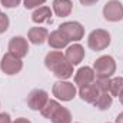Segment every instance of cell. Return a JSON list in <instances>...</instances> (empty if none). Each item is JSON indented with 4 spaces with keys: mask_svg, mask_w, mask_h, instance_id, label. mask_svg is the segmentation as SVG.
Wrapping results in <instances>:
<instances>
[{
    "mask_svg": "<svg viewBox=\"0 0 123 123\" xmlns=\"http://www.w3.org/2000/svg\"><path fill=\"white\" fill-rule=\"evenodd\" d=\"M103 16L109 22H119L123 19V6L119 0H110L103 7Z\"/></svg>",
    "mask_w": 123,
    "mask_h": 123,
    "instance_id": "52a82bcc",
    "label": "cell"
},
{
    "mask_svg": "<svg viewBox=\"0 0 123 123\" xmlns=\"http://www.w3.org/2000/svg\"><path fill=\"white\" fill-rule=\"evenodd\" d=\"M50 19H52V10L47 6H40L31 14V20L34 23H39V25L40 23H44V22H49Z\"/></svg>",
    "mask_w": 123,
    "mask_h": 123,
    "instance_id": "2e32d148",
    "label": "cell"
},
{
    "mask_svg": "<svg viewBox=\"0 0 123 123\" xmlns=\"http://www.w3.org/2000/svg\"><path fill=\"white\" fill-rule=\"evenodd\" d=\"M66 59L70 62L73 66H76V64H79L80 62L85 59V49H83V46H80V44H72V46H69L67 47V50H66Z\"/></svg>",
    "mask_w": 123,
    "mask_h": 123,
    "instance_id": "8fae6325",
    "label": "cell"
},
{
    "mask_svg": "<svg viewBox=\"0 0 123 123\" xmlns=\"http://www.w3.org/2000/svg\"><path fill=\"white\" fill-rule=\"evenodd\" d=\"M0 14H1V12H0Z\"/></svg>",
    "mask_w": 123,
    "mask_h": 123,
    "instance_id": "f1b7e54d",
    "label": "cell"
},
{
    "mask_svg": "<svg viewBox=\"0 0 123 123\" xmlns=\"http://www.w3.org/2000/svg\"><path fill=\"white\" fill-rule=\"evenodd\" d=\"M96 1H97V0H80V3H82L83 6H92Z\"/></svg>",
    "mask_w": 123,
    "mask_h": 123,
    "instance_id": "d4e9b609",
    "label": "cell"
},
{
    "mask_svg": "<svg viewBox=\"0 0 123 123\" xmlns=\"http://www.w3.org/2000/svg\"><path fill=\"white\" fill-rule=\"evenodd\" d=\"M46 0H25V7L26 9H33V7H39L40 4H43Z\"/></svg>",
    "mask_w": 123,
    "mask_h": 123,
    "instance_id": "7402d4cb",
    "label": "cell"
},
{
    "mask_svg": "<svg viewBox=\"0 0 123 123\" xmlns=\"http://www.w3.org/2000/svg\"><path fill=\"white\" fill-rule=\"evenodd\" d=\"M123 92V77H115V79H110L109 82V93L110 96H117Z\"/></svg>",
    "mask_w": 123,
    "mask_h": 123,
    "instance_id": "d6986e66",
    "label": "cell"
},
{
    "mask_svg": "<svg viewBox=\"0 0 123 123\" xmlns=\"http://www.w3.org/2000/svg\"><path fill=\"white\" fill-rule=\"evenodd\" d=\"M119 99H120V103L123 105V92L120 93V94H119Z\"/></svg>",
    "mask_w": 123,
    "mask_h": 123,
    "instance_id": "83f0119b",
    "label": "cell"
},
{
    "mask_svg": "<svg viewBox=\"0 0 123 123\" xmlns=\"http://www.w3.org/2000/svg\"><path fill=\"white\" fill-rule=\"evenodd\" d=\"M13 123H30V120H27V119H25V117H19V119H16Z\"/></svg>",
    "mask_w": 123,
    "mask_h": 123,
    "instance_id": "484cf974",
    "label": "cell"
},
{
    "mask_svg": "<svg viewBox=\"0 0 123 123\" xmlns=\"http://www.w3.org/2000/svg\"><path fill=\"white\" fill-rule=\"evenodd\" d=\"M22 0H1V4L7 9H13V7H17L20 4Z\"/></svg>",
    "mask_w": 123,
    "mask_h": 123,
    "instance_id": "603a6c76",
    "label": "cell"
},
{
    "mask_svg": "<svg viewBox=\"0 0 123 123\" xmlns=\"http://www.w3.org/2000/svg\"><path fill=\"white\" fill-rule=\"evenodd\" d=\"M99 93H100V90H99L97 85L93 82V83L85 86V87H80L79 96H80V99H82L83 102H86V103H94V100L97 99Z\"/></svg>",
    "mask_w": 123,
    "mask_h": 123,
    "instance_id": "7c38bea8",
    "label": "cell"
},
{
    "mask_svg": "<svg viewBox=\"0 0 123 123\" xmlns=\"http://www.w3.org/2000/svg\"><path fill=\"white\" fill-rule=\"evenodd\" d=\"M47 100H49V94L42 89H34L27 96V105L31 110H42L47 103Z\"/></svg>",
    "mask_w": 123,
    "mask_h": 123,
    "instance_id": "ba28073f",
    "label": "cell"
},
{
    "mask_svg": "<svg viewBox=\"0 0 123 123\" xmlns=\"http://www.w3.org/2000/svg\"><path fill=\"white\" fill-rule=\"evenodd\" d=\"M22 67H23L22 59L17 57V56H14V55H12L10 52H7V53L3 56L1 62H0V69H1V72L6 73V74H9V76L19 73V72L22 70Z\"/></svg>",
    "mask_w": 123,
    "mask_h": 123,
    "instance_id": "277c9868",
    "label": "cell"
},
{
    "mask_svg": "<svg viewBox=\"0 0 123 123\" xmlns=\"http://www.w3.org/2000/svg\"><path fill=\"white\" fill-rule=\"evenodd\" d=\"M50 120L53 123H70L72 122V115L70 112L63 107V106H59V109L55 112V115L50 117Z\"/></svg>",
    "mask_w": 123,
    "mask_h": 123,
    "instance_id": "ac0fdd59",
    "label": "cell"
},
{
    "mask_svg": "<svg viewBox=\"0 0 123 123\" xmlns=\"http://www.w3.org/2000/svg\"><path fill=\"white\" fill-rule=\"evenodd\" d=\"M0 123H13L7 113H0Z\"/></svg>",
    "mask_w": 123,
    "mask_h": 123,
    "instance_id": "cb8c5ba5",
    "label": "cell"
},
{
    "mask_svg": "<svg viewBox=\"0 0 123 123\" xmlns=\"http://www.w3.org/2000/svg\"><path fill=\"white\" fill-rule=\"evenodd\" d=\"M47 42H49V46L53 47V49H63L69 44V39L66 37V34L60 31L59 29L55 31H52L47 37Z\"/></svg>",
    "mask_w": 123,
    "mask_h": 123,
    "instance_id": "4fadbf2b",
    "label": "cell"
},
{
    "mask_svg": "<svg viewBox=\"0 0 123 123\" xmlns=\"http://www.w3.org/2000/svg\"><path fill=\"white\" fill-rule=\"evenodd\" d=\"M112 102H113V99H112L110 93L109 92H100L93 105H94L99 110H107V109L112 106Z\"/></svg>",
    "mask_w": 123,
    "mask_h": 123,
    "instance_id": "e0dca14e",
    "label": "cell"
},
{
    "mask_svg": "<svg viewBox=\"0 0 123 123\" xmlns=\"http://www.w3.org/2000/svg\"><path fill=\"white\" fill-rule=\"evenodd\" d=\"M87 44L89 47L94 52H100L105 50L109 44H110V34L103 29H96L89 34L87 39Z\"/></svg>",
    "mask_w": 123,
    "mask_h": 123,
    "instance_id": "3957f363",
    "label": "cell"
},
{
    "mask_svg": "<svg viewBox=\"0 0 123 123\" xmlns=\"http://www.w3.org/2000/svg\"><path fill=\"white\" fill-rule=\"evenodd\" d=\"M27 37L33 44H42L47 40L49 37V31L46 30L44 27H31L29 33H27Z\"/></svg>",
    "mask_w": 123,
    "mask_h": 123,
    "instance_id": "5bb4252c",
    "label": "cell"
},
{
    "mask_svg": "<svg viewBox=\"0 0 123 123\" xmlns=\"http://www.w3.org/2000/svg\"><path fill=\"white\" fill-rule=\"evenodd\" d=\"M53 94L59 100L69 102L73 100V97L76 96V87L70 82H56L53 85Z\"/></svg>",
    "mask_w": 123,
    "mask_h": 123,
    "instance_id": "8992f818",
    "label": "cell"
},
{
    "mask_svg": "<svg viewBox=\"0 0 123 123\" xmlns=\"http://www.w3.org/2000/svg\"><path fill=\"white\" fill-rule=\"evenodd\" d=\"M96 79V74H94V70L89 66H85V67H80L76 74H74V83L79 86V87H85L87 85H90L94 82Z\"/></svg>",
    "mask_w": 123,
    "mask_h": 123,
    "instance_id": "30bf717a",
    "label": "cell"
},
{
    "mask_svg": "<svg viewBox=\"0 0 123 123\" xmlns=\"http://www.w3.org/2000/svg\"><path fill=\"white\" fill-rule=\"evenodd\" d=\"M116 123H123V112L117 115V117H116Z\"/></svg>",
    "mask_w": 123,
    "mask_h": 123,
    "instance_id": "4316f807",
    "label": "cell"
},
{
    "mask_svg": "<svg viewBox=\"0 0 123 123\" xmlns=\"http://www.w3.org/2000/svg\"><path fill=\"white\" fill-rule=\"evenodd\" d=\"M73 3L70 0H53V12L59 17H66L72 13Z\"/></svg>",
    "mask_w": 123,
    "mask_h": 123,
    "instance_id": "9a60e30c",
    "label": "cell"
},
{
    "mask_svg": "<svg viewBox=\"0 0 123 123\" xmlns=\"http://www.w3.org/2000/svg\"><path fill=\"white\" fill-rule=\"evenodd\" d=\"M46 67L55 73L59 79H69L73 76V64L66 59V56L62 52H50L46 55L44 59Z\"/></svg>",
    "mask_w": 123,
    "mask_h": 123,
    "instance_id": "6da1fadb",
    "label": "cell"
},
{
    "mask_svg": "<svg viewBox=\"0 0 123 123\" xmlns=\"http://www.w3.org/2000/svg\"><path fill=\"white\" fill-rule=\"evenodd\" d=\"M59 106H60V105H59L56 100H50V99H49L47 103L44 105V107H43L40 112H42V115H43L46 119H50V117L55 115V112L59 109Z\"/></svg>",
    "mask_w": 123,
    "mask_h": 123,
    "instance_id": "ffe728a7",
    "label": "cell"
},
{
    "mask_svg": "<svg viewBox=\"0 0 123 123\" xmlns=\"http://www.w3.org/2000/svg\"><path fill=\"white\" fill-rule=\"evenodd\" d=\"M93 70L96 77H106L109 79L116 72V62L112 56H102L93 64Z\"/></svg>",
    "mask_w": 123,
    "mask_h": 123,
    "instance_id": "7a4b0ae2",
    "label": "cell"
},
{
    "mask_svg": "<svg viewBox=\"0 0 123 123\" xmlns=\"http://www.w3.org/2000/svg\"><path fill=\"white\" fill-rule=\"evenodd\" d=\"M59 30L66 34L69 42H79L85 36V27L77 22H66L59 26Z\"/></svg>",
    "mask_w": 123,
    "mask_h": 123,
    "instance_id": "5b68a950",
    "label": "cell"
},
{
    "mask_svg": "<svg viewBox=\"0 0 123 123\" xmlns=\"http://www.w3.org/2000/svg\"><path fill=\"white\" fill-rule=\"evenodd\" d=\"M9 29V17L6 14H0V34L4 33V31Z\"/></svg>",
    "mask_w": 123,
    "mask_h": 123,
    "instance_id": "44dd1931",
    "label": "cell"
},
{
    "mask_svg": "<svg viewBox=\"0 0 123 123\" xmlns=\"http://www.w3.org/2000/svg\"><path fill=\"white\" fill-rule=\"evenodd\" d=\"M9 52L20 59H23L25 56H27L29 53V44H27V40L22 36H14L10 39L9 42Z\"/></svg>",
    "mask_w": 123,
    "mask_h": 123,
    "instance_id": "9c48e42d",
    "label": "cell"
}]
</instances>
